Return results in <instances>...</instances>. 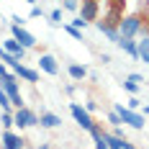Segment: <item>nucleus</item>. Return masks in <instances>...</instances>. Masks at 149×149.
<instances>
[{"mask_svg": "<svg viewBox=\"0 0 149 149\" xmlns=\"http://www.w3.org/2000/svg\"><path fill=\"white\" fill-rule=\"evenodd\" d=\"M108 5H111V13H121V15H123V5H126V0H111Z\"/></svg>", "mask_w": 149, "mask_h": 149, "instance_id": "obj_21", "label": "nucleus"}, {"mask_svg": "<svg viewBox=\"0 0 149 149\" xmlns=\"http://www.w3.org/2000/svg\"><path fill=\"white\" fill-rule=\"evenodd\" d=\"M3 49H5V52H10V54H13V57H15L18 62H23V59H26V52H29L26 46H21V44H18V41H15L13 36L3 41Z\"/></svg>", "mask_w": 149, "mask_h": 149, "instance_id": "obj_10", "label": "nucleus"}, {"mask_svg": "<svg viewBox=\"0 0 149 149\" xmlns=\"http://www.w3.org/2000/svg\"><path fill=\"white\" fill-rule=\"evenodd\" d=\"M141 26H144V15L141 13H129L121 18L118 23V33L121 39H134V36H139L141 33Z\"/></svg>", "mask_w": 149, "mask_h": 149, "instance_id": "obj_1", "label": "nucleus"}, {"mask_svg": "<svg viewBox=\"0 0 149 149\" xmlns=\"http://www.w3.org/2000/svg\"><path fill=\"white\" fill-rule=\"evenodd\" d=\"M0 111H13V103H10V98H8V93L0 88Z\"/></svg>", "mask_w": 149, "mask_h": 149, "instance_id": "obj_18", "label": "nucleus"}, {"mask_svg": "<svg viewBox=\"0 0 149 149\" xmlns=\"http://www.w3.org/2000/svg\"><path fill=\"white\" fill-rule=\"evenodd\" d=\"M100 62H103V64H111V54H108V52H103V54H100Z\"/></svg>", "mask_w": 149, "mask_h": 149, "instance_id": "obj_32", "label": "nucleus"}, {"mask_svg": "<svg viewBox=\"0 0 149 149\" xmlns=\"http://www.w3.org/2000/svg\"><path fill=\"white\" fill-rule=\"evenodd\" d=\"M39 149H52V147H49V144H41V147H39Z\"/></svg>", "mask_w": 149, "mask_h": 149, "instance_id": "obj_35", "label": "nucleus"}, {"mask_svg": "<svg viewBox=\"0 0 149 149\" xmlns=\"http://www.w3.org/2000/svg\"><path fill=\"white\" fill-rule=\"evenodd\" d=\"M105 121H108V123H111L113 129H116V126H121V116H118V113H116V111H111V113L105 116Z\"/></svg>", "mask_w": 149, "mask_h": 149, "instance_id": "obj_23", "label": "nucleus"}, {"mask_svg": "<svg viewBox=\"0 0 149 149\" xmlns=\"http://www.w3.org/2000/svg\"><path fill=\"white\" fill-rule=\"evenodd\" d=\"M13 74L18 77V80H26V82H31V85H36V82H39V70H31V67L21 64V62L13 67Z\"/></svg>", "mask_w": 149, "mask_h": 149, "instance_id": "obj_8", "label": "nucleus"}, {"mask_svg": "<svg viewBox=\"0 0 149 149\" xmlns=\"http://www.w3.org/2000/svg\"><path fill=\"white\" fill-rule=\"evenodd\" d=\"M113 111L121 116V123H126L131 129H144V123H147V116L141 111H131V108H126L123 103H113Z\"/></svg>", "mask_w": 149, "mask_h": 149, "instance_id": "obj_2", "label": "nucleus"}, {"mask_svg": "<svg viewBox=\"0 0 149 149\" xmlns=\"http://www.w3.org/2000/svg\"><path fill=\"white\" fill-rule=\"evenodd\" d=\"M103 136H105V144H108V149H123V141H126V139L116 136L113 131H111V134H108V131H103Z\"/></svg>", "mask_w": 149, "mask_h": 149, "instance_id": "obj_15", "label": "nucleus"}, {"mask_svg": "<svg viewBox=\"0 0 149 149\" xmlns=\"http://www.w3.org/2000/svg\"><path fill=\"white\" fill-rule=\"evenodd\" d=\"M70 113H72L74 123H77L80 129L90 131V129L95 126V118H93V113H88V111H85V105H80V103H70Z\"/></svg>", "mask_w": 149, "mask_h": 149, "instance_id": "obj_4", "label": "nucleus"}, {"mask_svg": "<svg viewBox=\"0 0 149 149\" xmlns=\"http://www.w3.org/2000/svg\"><path fill=\"white\" fill-rule=\"evenodd\" d=\"M141 113H144V116H147V118H149V103L144 105V111H141Z\"/></svg>", "mask_w": 149, "mask_h": 149, "instance_id": "obj_34", "label": "nucleus"}, {"mask_svg": "<svg viewBox=\"0 0 149 149\" xmlns=\"http://www.w3.org/2000/svg\"><path fill=\"white\" fill-rule=\"evenodd\" d=\"M39 126H41V129H57V126H62V118L57 113H52V111H41Z\"/></svg>", "mask_w": 149, "mask_h": 149, "instance_id": "obj_12", "label": "nucleus"}, {"mask_svg": "<svg viewBox=\"0 0 149 149\" xmlns=\"http://www.w3.org/2000/svg\"><path fill=\"white\" fill-rule=\"evenodd\" d=\"M26 3H31V5H36V0H26Z\"/></svg>", "mask_w": 149, "mask_h": 149, "instance_id": "obj_36", "label": "nucleus"}, {"mask_svg": "<svg viewBox=\"0 0 149 149\" xmlns=\"http://www.w3.org/2000/svg\"><path fill=\"white\" fill-rule=\"evenodd\" d=\"M121 85H123V90H126L129 95H136L139 88H141V85H136V82H131V80H126V82H121Z\"/></svg>", "mask_w": 149, "mask_h": 149, "instance_id": "obj_22", "label": "nucleus"}, {"mask_svg": "<svg viewBox=\"0 0 149 149\" xmlns=\"http://www.w3.org/2000/svg\"><path fill=\"white\" fill-rule=\"evenodd\" d=\"M70 26H74V29H80V31H82V29H85V26H88V21H82V18L77 15V18H74L72 23H70Z\"/></svg>", "mask_w": 149, "mask_h": 149, "instance_id": "obj_30", "label": "nucleus"}, {"mask_svg": "<svg viewBox=\"0 0 149 149\" xmlns=\"http://www.w3.org/2000/svg\"><path fill=\"white\" fill-rule=\"evenodd\" d=\"M10 36H13L21 46H26V49H33V46L39 44V41H36V36H33L31 31H26L21 23H13V26H10Z\"/></svg>", "mask_w": 149, "mask_h": 149, "instance_id": "obj_5", "label": "nucleus"}, {"mask_svg": "<svg viewBox=\"0 0 149 149\" xmlns=\"http://www.w3.org/2000/svg\"><path fill=\"white\" fill-rule=\"evenodd\" d=\"M0 62H3V64H8L10 70H13L15 64H18V59H15V57H13V54H10V52H5L3 46H0Z\"/></svg>", "mask_w": 149, "mask_h": 149, "instance_id": "obj_17", "label": "nucleus"}, {"mask_svg": "<svg viewBox=\"0 0 149 149\" xmlns=\"http://www.w3.org/2000/svg\"><path fill=\"white\" fill-rule=\"evenodd\" d=\"M136 44H139V62L149 64V36H141V41Z\"/></svg>", "mask_w": 149, "mask_h": 149, "instance_id": "obj_16", "label": "nucleus"}, {"mask_svg": "<svg viewBox=\"0 0 149 149\" xmlns=\"http://www.w3.org/2000/svg\"><path fill=\"white\" fill-rule=\"evenodd\" d=\"M67 72H70V77H72L74 82H82V80L90 74V72H88V67H85V64H77V62H72V64L67 67Z\"/></svg>", "mask_w": 149, "mask_h": 149, "instance_id": "obj_13", "label": "nucleus"}, {"mask_svg": "<svg viewBox=\"0 0 149 149\" xmlns=\"http://www.w3.org/2000/svg\"><path fill=\"white\" fill-rule=\"evenodd\" d=\"M13 126L18 129H33V126H39V113H33L31 108H15L13 111Z\"/></svg>", "mask_w": 149, "mask_h": 149, "instance_id": "obj_3", "label": "nucleus"}, {"mask_svg": "<svg viewBox=\"0 0 149 149\" xmlns=\"http://www.w3.org/2000/svg\"><path fill=\"white\" fill-rule=\"evenodd\" d=\"M10 74H13V70H10L8 64H3V62H0V80H5V77H10Z\"/></svg>", "mask_w": 149, "mask_h": 149, "instance_id": "obj_28", "label": "nucleus"}, {"mask_svg": "<svg viewBox=\"0 0 149 149\" xmlns=\"http://www.w3.org/2000/svg\"><path fill=\"white\" fill-rule=\"evenodd\" d=\"M0 121H3V129H10L13 126V111H3L0 113Z\"/></svg>", "mask_w": 149, "mask_h": 149, "instance_id": "obj_19", "label": "nucleus"}, {"mask_svg": "<svg viewBox=\"0 0 149 149\" xmlns=\"http://www.w3.org/2000/svg\"><path fill=\"white\" fill-rule=\"evenodd\" d=\"M62 10H70V13L80 10V0H62Z\"/></svg>", "mask_w": 149, "mask_h": 149, "instance_id": "obj_20", "label": "nucleus"}, {"mask_svg": "<svg viewBox=\"0 0 149 149\" xmlns=\"http://www.w3.org/2000/svg\"><path fill=\"white\" fill-rule=\"evenodd\" d=\"M49 21H52V23H62V8H54V10L49 13Z\"/></svg>", "mask_w": 149, "mask_h": 149, "instance_id": "obj_25", "label": "nucleus"}, {"mask_svg": "<svg viewBox=\"0 0 149 149\" xmlns=\"http://www.w3.org/2000/svg\"><path fill=\"white\" fill-rule=\"evenodd\" d=\"M23 147H26V141H23L21 134H13L10 129L3 131V136H0V149H23Z\"/></svg>", "mask_w": 149, "mask_h": 149, "instance_id": "obj_7", "label": "nucleus"}, {"mask_svg": "<svg viewBox=\"0 0 149 149\" xmlns=\"http://www.w3.org/2000/svg\"><path fill=\"white\" fill-rule=\"evenodd\" d=\"M126 108H131V111H139V108H141V100H139L136 95H131V98H129V103H126Z\"/></svg>", "mask_w": 149, "mask_h": 149, "instance_id": "obj_26", "label": "nucleus"}, {"mask_svg": "<svg viewBox=\"0 0 149 149\" xmlns=\"http://www.w3.org/2000/svg\"><path fill=\"white\" fill-rule=\"evenodd\" d=\"M126 80H131V82H136V85H144V82H147V80H144V74H139V72H131Z\"/></svg>", "mask_w": 149, "mask_h": 149, "instance_id": "obj_27", "label": "nucleus"}, {"mask_svg": "<svg viewBox=\"0 0 149 149\" xmlns=\"http://www.w3.org/2000/svg\"><path fill=\"white\" fill-rule=\"evenodd\" d=\"M31 18H44V8H39V5H31Z\"/></svg>", "mask_w": 149, "mask_h": 149, "instance_id": "obj_29", "label": "nucleus"}, {"mask_svg": "<svg viewBox=\"0 0 149 149\" xmlns=\"http://www.w3.org/2000/svg\"><path fill=\"white\" fill-rule=\"evenodd\" d=\"M123 149H136V144H131V141L126 139V141H123Z\"/></svg>", "mask_w": 149, "mask_h": 149, "instance_id": "obj_33", "label": "nucleus"}, {"mask_svg": "<svg viewBox=\"0 0 149 149\" xmlns=\"http://www.w3.org/2000/svg\"><path fill=\"white\" fill-rule=\"evenodd\" d=\"M118 46L126 52V54H129V57H131V59H139V44H136L134 39H121Z\"/></svg>", "mask_w": 149, "mask_h": 149, "instance_id": "obj_14", "label": "nucleus"}, {"mask_svg": "<svg viewBox=\"0 0 149 149\" xmlns=\"http://www.w3.org/2000/svg\"><path fill=\"white\" fill-rule=\"evenodd\" d=\"M64 31L72 36V39H77V41H82V31L80 29H74V26H64Z\"/></svg>", "mask_w": 149, "mask_h": 149, "instance_id": "obj_24", "label": "nucleus"}, {"mask_svg": "<svg viewBox=\"0 0 149 149\" xmlns=\"http://www.w3.org/2000/svg\"><path fill=\"white\" fill-rule=\"evenodd\" d=\"M95 26H98V31L103 33L108 41H113V44H118V41H121V33H118L116 26H111V23H105V21H95Z\"/></svg>", "mask_w": 149, "mask_h": 149, "instance_id": "obj_11", "label": "nucleus"}, {"mask_svg": "<svg viewBox=\"0 0 149 149\" xmlns=\"http://www.w3.org/2000/svg\"><path fill=\"white\" fill-rule=\"evenodd\" d=\"M39 70L41 72H46V74H59V62H57V57L54 54H41L39 57Z\"/></svg>", "mask_w": 149, "mask_h": 149, "instance_id": "obj_9", "label": "nucleus"}, {"mask_svg": "<svg viewBox=\"0 0 149 149\" xmlns=\"http://www.w3.org/2000/svg\"><path fill=\"white\" fill-rule=\"evenodd\" d=\"M100 15V0H80V18L88 21V23H95Z\"/></svg>", "mask_w": 149, "mask_h": 149, "instance_id": "obj_6", "label": "nucleus"}, {"mask_svg": "<svg viewBox=\"0 0 149 149\" xmlns=\"http://www.w3.org/2000/svg\"><path fill=\"white\" fill-rule=\"evenodd\" d=\"M85 111H88V113H95V111H98V103H95V100H88V103H85Z\"/></svg>", "mask_w": 149, "mask_h": 149, "instance_id": "obj_31", "label": "nucleus"}]
</instances>
